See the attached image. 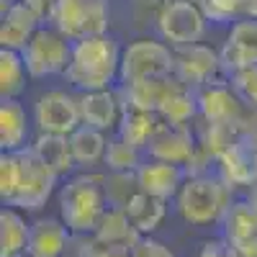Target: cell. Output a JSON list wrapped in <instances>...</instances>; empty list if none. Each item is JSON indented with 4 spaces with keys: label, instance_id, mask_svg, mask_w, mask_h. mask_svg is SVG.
I'll use <instances>...</instances> for the list:
<instances>
[{
    "label": "cell",
    "instance_id": "23",
    "mask_svg": "<svg viewBox=\"0 0 257 257\" xmlns=\"http://www.w3.org/2000/svg\"><path fill=\"white\" fill-rule=\"evenodd\" d=\"M111 134L98 132L93 126H80L77 132L70 134V147H72V157L77 170H98L103 167L105 160V149H108Z\"/></svg>",
    "mask_w": 257,
    "mask_h": 257
},
{
    "label": "cell",
    "instance_id": "5",
    "mask_svg": "<svg viewBox=\"0 0 257 257\" xmlns=\"http://www.w3.org/2000/svg\"><path fill=\"white\" fill-rule=\"evenodd\" d=\"M47 24L64 34L70 41L98 36L111 31V3L108 0H54Z\"/></svg>",
    "mask_w": 257,
    "mask_h": 257
},
{
    "label": "cell",
    "instance_id": "34",
    "mask_svg": "<svg viewBox=\"0 0 257 257\" xmlns=\"http://www.w3.org/2000/svg\"><path fill=\"white\" fill-rule=\"evenodd\" d=\"M229 82H231V88L237 90V95L244 100V105L257 108V64H254V67L234 72L229 77Z\"/></svg>",
    "mask_w": 257,
    "mask_h": 257
},
{
    "label": "cell",
    "instance_id": "41",
    "mask_svg": "<svg viewBox=\"0 0 257 257\" xmlns=\"http://www.w3.org/2000/svg\"><path fill=\"white\" fill-rule=\"evenodd\" d=\"M11 3H16V0H3V8H8Z\"/></svg>",
    "mask_w": 257,
    "mask_h": 257
},
{
    "label": "cell",
    "instance_id": "38",
    "mask_svg": "<svg viewBox=\"0 0 257 257\" xmlns=\"http://www.w3.org/2000/svg\"><path fill=\"white\" fill-rule=\"evenodd\" d=\"M88 257H128V252H123V249H111V247H100V244L95 242V247L90 249Z\"/></svg>",
    "mask_w": 257,
    "mask_h": 257
},
{
    "label": "cell",
    "instance_id": "40",
    "mask_svg": "<svg viewBox=\"0 0 257 257\" xmlns=\"http://www.w3.org/2000/svg\"><path fill=\"white\" fill-rule=\"evenodd\" d=\"M16 257H36V254H34V252H29V249H26V252H21V254H16Z\"/></svg>",
    "mask_w": 257,
    "mask_h": 257
},
{
    "label": "cell",
    "instance_id": "21",
    "mask_svg": "<svg viewBox=\"0 0 257 257\" xmlns=\"http://www.w3.org/2000/svg\"><path fill=\"white\" fill-rule=\"evenodd\" d=\"M93 239L100 247H111V249H123V252H132V247L142 239V234L134 229L132 219L126 216L123 208H113L108 206L105 213L100 216L95 231H93Z\"/></svg>",
    "mask_w": 257,
    "mask_h": 257
},
{
    "label": "cell",
    "instance_id": "28",
    "mask_svg": "<svg viewBox=\"0 0 257 257\" xmlns=\"http://www.w3.org/2000/svg\"><path fill=\"white\" fill-rule=\"evenodd\" d=\"M157 116L162 118V123H170V126H196L198 118H201L196 90L180 85V88L173 90L170 98L162 103V108L157 111Z\"/></svg>",
    "mask_w": 257,
    "mask_h": 257
},
{
    "label": "cell",
    "instance_id": "4",
    "mask_svg": "<svg viewBox=\"0 0 257 257\" xmlns=\"http://www.w3.org/2000/svg\"><path fill=\"white\" fill-rule=\"evenodd\" d=\"M175 75V49L160 36H137L123 44L118 85L165 80Z\"/></svg>",
    "mask_w": 257,
    "mask_h": 257
},
{
    "label": "cell",
    "instance_id": "27",
    "mask_svg": "<svg viewBox=\"0 0 257 257\" xmlns=\"http://www.w3.org/2000/svg\"><path fill=\"white\" fill-rule=\"evenodd\" d=\"M167 206H170V201L149 196V193L142 190L123 211H126V216L132 219L134 229L142 234V237H149V234H155L162 226V221L167 219Z\"/></svg>",
    "mask_w": 257,
    "mask_h": 257
},
{
    "label": "cell",
    "instance_id": "7",
    "mask_svg": "<svg viewBox=\"0 0 257 257\" xmlns=\"http://www.w3.org/2000/svg\"><path fill=\"white\" fill-rule=\"evenodd\" d=\"M72 54V41L59 34L54 26L44 24L21 49L24 64L34 82L52 80V77H64V70L70 64Z\"/></svg>",
    "mask_w": 257,
    "mask_h": 257
},
{
    "label": "cell",
    "instance_id": "33",
    "mask_svg": "<svg viewBox=\"0 0 257 257\" xmlns=\"http://www.w3.org/2000/svg\"><path fill=\"white\" fill-rule=\"evenodd\" d=\"M18 183H21V155L3 152L0 155V198H3V203H11L16 198Z\"/></svg>",
    "mask_w": 257,
    "mask_h": 257
},
{
    "label": "cell",
    "instance_id": "15",
    "mask_svg": "<svg viewBox=\"0 0 257 257\" xmlns=\"http://www.w3.org/2000/svg\"><path fill=\"white\" fill-rule=\"evenodd\" d=\"M36 137V126L31 108H26L21 98L0 100V149L3 152H24Z\"/></svg>",
    "mask_w": 257,
    "mask_h": 257
},
{
    "label": "cell",
    "instance_id": "14",
    "mask_svg": "<svg viewBox=\"0 0 257 257\" xmlns=\"http://www.w3.org/2000/svg\"><path fill=\"white\" fill-rule=\"evenodd\" d=\"M126 111V100L121 95V88H105V90H90V93H80V113L82 123L93 126L98 132L105 134H116V128L123 118Z\"/></svg>",
    "mask_w": 257,
    "mask_h": 257
},
{
    "label": "cell",
    "instance_id": "9",
    "mask_svg": "<svg viewBox=\"0 0 257 257\" xmlns=\"http://www.w3.org/2000/svg\"><path fill=\"white\" fill-rule=\"evenodd\" d=\"M18 155H21V183L16 190V198L11 203H3V206H16L24 213H39L49 203L52 196H57L62 178L34 155L31 147L24 149V152H18Z\"/></svg>",
    "mask_w": 257,
    "mask_h": 257
},
{
    "label": "cell",
    "instance_id": "8",
    "mask_svg": "<svg viewBox=\"0 0 257 257\" xmlns=\"http://www.w3.org/2000/svg\"><path fill=\"white\" fill-rule=\"evenodd\" d=\"M31 118L36 126V134H59L70 137L82 126L80 113V93L49 88L41 90L31 103Z\"/></svg>",
    "mask_w": 257,
    "mask_h": 257
},
{
    "label": "cell",
    "instance_id": "2",
    "mask_svg": "<svg viewBox=\"0 0 257 257\" xmlns=\"http://www.w3.org/2000/svg\"><path fill=\"white\" fill-rule=\"evenodd\" d=\"M59 219L70 226L72 234H93L100 216L108 208L103 190V173L98 170H77L64 178L57 190Z\"/></svg>",
    "mask_w": 257,
    "mask_h": 257
},
{
    "label": "cell",
    "instance_id": "24",
    "mask_svg": "<svg viewBox=\"0 0 257 257\" xmlns=\"http://www.w3.org/2000/svg\"><path fill=\"white\" fill-rule=\"evenodd\" d=\"M34 155L49 165L54 173L64 180L77 173V165L72 157V147H70V137H59V134H36L31 142Z\"/></svg>",
    "mask_w": 257,
    "mask_h": 257
},
{
    "label": "cell",
    "instance_id": "42",
    "mask_svg": "<svg viewBox=\"0 0 257 257\" xmlns=\"http://www.w3.org/2000/svg\"><path fill=\"white\" fill-rule=\"evenodd\" d=\"M196 3H203V0H196Z\"/></svg>",
    "mask_w": 257,
    "mask_h": 257
},
{
    "label": "cell",
    "instance_id": "29",
    "mask_svg": "<svg viewBox=\"0 0 257 257\" xmlns=\"http://www.w3.org/2000/svg\"><path fill=\"white\" fill-rule=\"evenodd\" d=\"M31 75L24 57L16 49H0V98H21L29 88Z\"/></svg>",
    "mask_w": 257,
    "mask_h": 257
},
{
    "label": "cell",
    "instance_id": "16",
    "mask_svg": "<svg viewBox=\"0 0 257 257\" xmlns=\"http://www.w3.org/2000/svg\"><path fill=\"white\" fill-rule=\"evenodd\" d=\"M198 152V134L196 126H170L162 123L157 137L152 139V144L147 147V157L155 160H165L173 165H183L188 167L190 160Z\"/></svg>",
    "mask_w": 257,
    "mask_h": 257
},
{
    "label": "cell",
    "instance_id": "31",
    "mask_svg": "<svg viewBox=\"0 0 257 257\" xmlns=\"http://www.w3.org/2000/svg\"><path fill=\"white\" fill-rule=\"evenodd\" d=\"M103 190L105 201L113 208H126L142 193L137 173H113V170H103Z\"/></svg>",
    "mask_w": 257,
    "mask_h": 257
},
{
    "label": "cell",
    "instance_id": "39",
    "mask_svg": "<svg viewBox=\"0 0 257 257\" xmlns=\"http://www.w3.org/2000/svg\"><path fill=\"white\" fill-rule=\"evenodd\" d=\"M244 198H247V203L252 206V211L257 213V185H252V188L247 190V196H244Z\"/></svg>",
    "mask_w": 257,
    "mask_h": 257
},
{
    "label": "cell",
    "instance_id": "13",
    "mask_svg": "<svg viewBox=\"0 0 257 257\" xmlns=\"http://www.w3.org/2000/svg\"><path fill=\"white\" fill-rule=\"evenodd\" d=\"M213 170L234 190H249L252 185H257V142L239 134L234 144L216 160Z\"/></svg>",
    "mask_w": 257,
    "mask_h": 257
},
{
    "label": "cell",
    "instance_id": "10",
    "mask_svg": "<svg viewBox=\"0 0 257 257\" xmlns=\"http://www.w3.org/2000/svg\"><path fill=\"white\" fill-rule=\"evenodd\" d=\"M175 77L190 90H201L211 82L226 80V70L216 47L198 41L190 47L175 49Z\"/></svg>",
    "mask_w": 257,
    "mask_h": 257
},
{
    "label": "cell",
    "instance_id": "30",
    "mask_svg": "<svg viewBox=\"0 0 257 257\" xmlns=\"http://www.w3.org/2000/svg\"><path fill=\"white\" fill-rule=\"evenodd\" d=\"M144 160H147L144 149L128 144L118 134H111L108 149H105V160H103V170H113V173H137Z\"/></svg>",
    "mask_w": 257,
    "mask_h": 257
},
{
    "label": "cell",
    "instance_id": "26",
    "mask_svg": "<svg viewBox=\"0 0 257 257\" xmlns=\"http://www.w3.org/2000/svg\"><path fill=\"white\" fill-rule=\"evenodd\" d=\"M160 126H162V118L157 113L139 111V108L126 105L123 118H121V123L116 128V134L121 139H126L128 144H134V147H139V149H144V152H147V147L152 144V139L157 137Z\"/></svg>",
    "mask_w": 257,
    "mask_h": 257
},
{
    "label": "cell",
    "instance_id": "6",
    "mask_svg": "<svg viewBox=\"0 0 257 257\" xmlns=\"http://www.w3.org/2000/svg\"><path fill=\"white\" fill-rule=\"evenodd\" d=\"M155 36L167 41L173 49L198 44L206 39L211 24L196 0H167L155 16Z\"/></svg>",
    "mask_w": 257,
    "mask_h": 257
},
{
    "label": "cell",
    "instance_id": "22",
    "mask_svg": "<svg viewBox=\"0 0 257 257\" xmlns=\"http://www.w3.org/2000/svg\"><path fill=\"white\" fill-rule=\"evenodd\" d=\"M180 80L173 77H165V80H147V82H132V85H118L121 95L126 100V105L139 111H152L157 113L162 108V103L170 98V93L180 88Z\"/></svg>",
    "mask_w": 257,
    "mask_h": 257
},
{
    "label": "cell",
    "instance_id": "35",
    "mask_svg": "<svg viewBox=\"0 0 257 257\" xmlns=\"http://www.w3.org/2000/svg\"><path fill=\"white\" fill-rule=\"evenodd\" d=\"M128 257H175V254H173V249H170L165 242H160L155 234H149V237H142L132 247Z\"/></svg>",
    "mask_w": 257,
    "mask_h": 257
},
{
    "label": "cell",
    "instance_id": "36",
    "mask_svg": "<svg viewBox=\"0 0 257 257\" xmlns=\"http://www.w3.org/2000/svg\"><path fill=\"white\" fill-rule=\"evenodd\" d=\"M198 257H242V254H239L237 249H231L221 237H216V239L203 242V247H201Z\"/></svg>",
    "mask_w": 257,
    "mask_h": 257
},
{
    "label": "cell",
    "instance_id": "11",
    "mask_svg": "<svg viewBox=\"0 0 257 257\" xmlns=\"http://www.w3.org/2000/svg\"><path fill=\"white\" fill-rule=\"evenodd\" d=\"M219 54L229 77L239 70L254 67L257 64V18L242 16L231 26H226V36L219 47Z\"/></svg>",
    "mask_w": 257,
    "mask_h": 257
},
{
    "label": "cell",
    "instance_id": "18",
    "mask_svg": "<svg viewBox=\"0 0 257 257\" xmlns=\"http://www.w3.org/2000/svg\"><path fill=\"white\" fill-rule=\"evenodd\" d=\"M137 180H139V188L144 193H149V196L175 201L183 183L188 180V173H185L183 165H173V162H165V160L147 157L142 162V167L137 170Z\"/></svg>",
    "mask_w": 257,
    "mask_h": 257
},
{
    "label": "cell",
    "instance_id": "3",
    "mask_svg": "<svg viewBox=\"0 0 257 257\" xmlns=\"http://www.w3.org/2000/svg\"><path fill=\"white\" fill-rule=\"evenodd\" d=\"M234 201V188L216 170H211L201 175H188L175 196V211L190 226H221Z\"/></svg>",
    "mask_w": 257,
    "mask_h": 257
},
{
    "label": "cell",
    "instance_id": "1",
    "mask_svg": "<svg viewBox=\"0 0 257 257\" xmlns=\"http://www.w3.org/2000/svg\"><path fill=\"white\" fill-rule=\"evenodd\" d=\"M121 39L108 34L85 36L72 41L70 64L64 70V82L75 93H90L116 88L121 80Z\"/></svg>",
    "mask_w": 257,
    "mask_h": 257
},
{
    "label": "cell",
    "instance_id": "12",
    "mask_svg": "<svg viewBox=\"0 0 257 257\" xmlns=\"http://www.w3.org/2000/svg\"><path fill=\"white\" fill-rule=\"evenodd\" d=\"M198 95V121L206 123H226V126H239V118L244 113V100L237 95V90L231 88L229 77L211 82L206 88L196 90Z\"/></svg>",
    "mask_w": 257,
    "mask_h": 257
},
{
    "label": "cell",
    "instance_id": "19",
    "mask_svg": "<svg viewBox=\"0 0 257 257\" xmlns=\"http://www.w3.org/2000/svg\"><path fill=\"white\" fill-rule=\"evenodd\" d=\"M47 21L34 8H29L24 0H16L8 8H3V26H0V49L21 52L26 41L44 26Z\"/></svg>",
    "mask_w": 257,
    "mask_h": 257
},
{
    "label": "cell",
    "instance_id": "32",
    "mask_svg": "<svg viewBox=\"0 0 257 257\" xmlns=\"http://www.w3.org/2000/svg\"><path fill=\"white\" fill-rule=\"evenodd\" d=\"M211 26H231L247 11V0H203L201 3Z\"/></svg>",
    "mask_w": 257,
    "mask_h": 257
},
{
    "label": "cell",
    "instance_id": "20",
    "mask_svg": "<svg viewBox=\"0 0 257 257\" xmlns=\"http://www.w3.org/2000/svg\"><path fill=\"white\" fill-rule=\"evenodd\" d=\"M75 234L59 216H39L31 221V237H29V252L36 257H59L67 252Z\"/></svg>",
    "mask_w": 257,
    "mask_h": 257
},
{
    "label": "cell",
    "instance_id": "37",
    "mask_svg": "<svg viewBox=\"0 0 257 257\" xmlns=\"http://www.w3.org/2000/svg\"><path fill=\"white\" fill-rule=\"evenodd\" d=\"M239 134L242 137H249V139H254L257 142V108H244V113H242V118H239Z\"/></svg>",
    "mask_w": 257,
    "mask_h": 257
},
{
    "label": "cell",
    "instance_id": "25",
    "mask_svg": "<svg viewBox=\"0 0 257 257\" xmlns=\"http://www.w3.org/2000/svg\"><path fill=\"white\" fill-rule=\"evenodd\" d=\"M31 224L26 221L24 211L16 206H3L0 211V257H16L29 249Z\"/></svg>",
    "mask_w": 257,
    "mask_h": 257
},
{
    "label": "cell",
    "instance_id": "17",
    "mask_svg": "<svg viewBox=\"0 0 257 257\" xmlns=\"http://www.w3.org/2000/svg\"><path fill=\"white\" fill-rule=\"evenodd\" d=\"M221 239L242 257H257V213L247 198L234 201L221 221Z\"/></svg>",
    "mask_w": 257,
    "mask_h": 257
}]
</instances>
